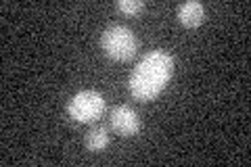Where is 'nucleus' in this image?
<instances>
[{
  "label": "nucleus",
  "instance_id": "6",
  "mask_svg": "<svg viewBox=\"0 0 251 167\" xmlns=\"http://www.w3.org/2000/svg\"><path fill=\"white\" fill-rule=\"evenodd\" d=\"M109 144V130L105 125H97V128H92L88 132V136H86V146L94 153H99V150H103L105 146Z\"/></svg>",
  "mask_w": 251,
  "mask_h": 167
},
{
  "label": "nucleus",
  "instance_id": "1",
  "mask_svg": "<svg viewBox=\"0 0 251 167\" xmlns=\"http://www.w3.org/2000/svg\"><path fill=\"white\" fill-rule=\"evenodd\" d=\"M174 73V57L168 50H151L132 71L130 92L136 100H153L159 96Z\"/></svg>",
  "mask_w": 251,
  "mask_h": 167
},
{
  "label": "nucleus",
  "instance_id": "5",
  "mask_svg": "<svg viewBox=\"0 0 251 167\" xmlns=\"http://www.w3.org/2000/svg\"><path fill=\"white\" fill-rule=\"evenodd\" d=\"M203 17H205V9L197 0H188V2L180 4L178 9V19L184 27H197L203 21Z\"/></svg>",
  "mask_w": 251,
  "mask_h": 167
},
{
  "label": "nucleus",
  "instance_id": "2",
  "mask_svg": "<svg viewBox=\"0 0 251 167\" xmlns=\"http://www.w3.org/2000/svg\"><path fill=\"white\" fill-rule=\"evenodd\" d=\"M103 50L113 61H128L136 54V36L126 25H111L103 31Z\"/></svg>",
  "mask_w": 251,
  "mask_h": 167
},
{
  "label": "nucleus",
  "instance_id": "3",
  "mask_svg": "<svg viewBox=\"0 0 251 167\" xmlns=\"http://www.w3.org/2000/svg\"><path fill=\"white\" fill-rule=\"evenodd\" d=\"M67 111L72 119L80 123H88V121H97L105 111V98L100 96L97 90H82L75 96H72L67 105Z\"/></svg>",
  "mask_w": 251,
  "mask_h": 167
},
{
  "label": "nucleus",
  "instance_id": "7",
  "mask_svg": "<svg viewBox=\"0 0 251 167\" xmlns=\"http://www.w3.org/2000/svg\"><path fill=\"white\" fill-rule=\"evenodd\" d=\"M117 9L126 15H136L145 9V2L143 0H120V2H117Z\"/></svg>",
  "mask_w": 251,
  "mask_h": 167
},
{
  "label": "nucleus",
  "instance_id": "4",
  "mask_svg": "<svg viewBox=\"0 0 251 167\" xmlns=\"http://www.w3.org/2000/svg\"><path fill=\"white\" fill-rule=\"evenodd\" d=\"M111 128L120 134V136H134L140 130V119L134 109L117 105L111 111Z\"/></svg>",
  "mask_w": 251,
  "mask_h": 167
}]
</instances>
